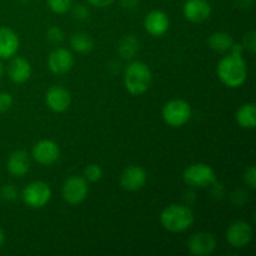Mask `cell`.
<instances>
[{"label": "cell", "mask_w": 256, "mask_h": 256, "mask_svg": "<svg viewBox=\"0 0 256 256\" xmlns=\"http://www.w3.org/2000/svg\"><path fill=\"white\" fill-rule=\"evenodd\" d=\"M216 75L220 82L228 88H240L248 79V64L240 54L229 52L216 66Z\"/></svg>", "instance_id": "6da1fadb"}, {"label": "cell", "mask_w": 256, "mask_h": 256, "mask_svg": "<svg viewBox=\"0 0 256 256\" xmlns=\"http://www.w3.org/2000/svg\"><path fill=\"white\" fill-rule=\"evenodd\" d=\"M152 82V72L149 65L134 60L124 70V85L132 95H142L149 90Z\"/></svg>", "instance_id": "7a4b0ae2"}, {"label": "cell", "mask_w": 256, "mask_h": 256, "mask_svg": "<svg viewBox=\"0 0 256 256\" xmlns=\"http://www.w3.org/2000/svg\"><path fill=\"white\" fill-rule=\"evenodd\" d=\"M195 215L189 206L182 204H172L160 214V224L170 232H182L192 228Z\"/></svg>", "instance_id": "3957f363"}, {"label": "cell", "mask_w": 256, "mask_h": 256, "mask_svg": "<svg viewBox=\"0 0 256 256\" xmlns=\"http://www.w3.org/2000/svg\"><path fill=\"white\" fill-rule=\"evenodd\" d=\"M192 110L184 99H172L162 106V116L165 124L172 128L184 126L192 119Z\"/></svg>", "instance_id": "277c9868"}, {"label": "cell", "mask_w": 256, "mask_h": 256, "mask_svg": "<svg viewBox=\"0 0 256 256\" xmlns=\"http://www.w3.org/2000/svg\"><path fill=\"white\" fill-rule=\"evenodd\" d=\"M182 180L188 186L194 189H204L212 186L216 182V174L210 165L204 162H195L184 170Z\"/></svg>", "instance_id": "5b68a950"}, {"label": "cell", "mask_w": 256, "mask_h": 256, "mask_svg": "<svg viewBox=\"0 0 256 256\" xmlns=\"http://www.w3.org/2000/svg\"><path fill=\"white\" fill-rule=\"evenodd\" d=\"M52 189L44 182H32L22 189V199L30 209H42L52 199Z\"/></svg>", "instance_id": "8992f818"}, {"label": "cell", "mask_w": 256, "mask_h": 256, "mask_svg": "<svg viewBox=\"0 0 256 256\" xmlns=\"http://www.w3.org/2000/svg\"><path fill=\"white\" fill-rule=\"evenodd\" d=\"M62 198L70 205H79L86 199L89 194V186L84 176L72 175L64 182L62 185Z\"/></svg>", "instance_id": "52a82bcc"}, {"label": "cell", "mask_w": 256, "mask_h": 256, "mask_svg": "<svg viewBox=\"0 0 256 256\" xmlns=\"http://www.w3.org/2000/svg\"><path fill=\"white\" fill-rule=\"evenodd\" d=\"M32 156L38 164L49 166L60 159V148L50 139L40 140L32 146Z\"/></svg>", "instance_id": "ba28073f"}, {"label": "cell", "mask_w": 256, "mask_h": 256, "mask_svg": "<svg viewBox=\"0 0 256 256\" xmlns=\"http://www.w3.org/2000/svg\"><path fill=\"white\" fill-rule=\"evenodd\" d=\"M252 239V229L249 222L236 220L232 222L226 230V240L232 248L242 249L249 245Z\"/></svg>", "instance_id": "9c48e42d"}, {"label": "cell", "mask_w": 256, "mask_h": 256, "mask_svg": "<svg viewBox=\"0 0 256 256\" xmlns=\"http://www.w3.org/2000/svg\"><path fill=\"white\" fill-rule=\"evenodd\" d=\"M48 66L52 74H66L74 66V55L65 48H55L48 56Z\"/></svg>", "instance_id": "30bf717a"}, {"label": "cell", "mask_w": 256, "mask_h": 256, "mask_svg": "<svg viewBox=\"0 0 256 256\" xmlns=\"http://www.w3.org/2000/svg\"><path fill=\"white\" fill-rule=\"evenodd\" d=\"M45 104L52 112H64L72 104V95L68 89L60 85H52L45 92Z\"/></svg>", "instance_id": "8fae6325"}, {"label": "cell", "mask_w": 256, "mask_h": 256, "mask_svg": "<svg viewBox=\"0 0 256 256\" xmlns=\"http://www.w3.org/2000/svg\"><path fill=\"white\" fill-rule=\"evenodd\" d=\"M218 242L212 232H200L192 235L188 242V249L194 256H208L215 252Z\"/></svg>", "instance_id": "7c38bea8"}, {"label": "cell", "mask_w": 256, "mask_h": 256, "mask_svg": "<svg viewBox=\"0 0 256 256\" xmlns=\"http://www.w3.org/2000/svg\"><path fill=\"white\" fill-rule=\"evenodd\" d=\"M148 175L142 166L130 165L120 175V186L126 192H139L146 184Z\"/></svg>", "instance_id": "4fadbf2b"}, {"label": "cell", "mask_w": 256, "mask_h": 256, "mask_svg": "<svg viewBox=\"0 0 256 256\" xmlns=\"http://www.w3.org/2000/svg\"><path fill=\"white\" fill-rule=\"evenodd\" d=\"M212 8L208 0H186L182 5V15L190 22H205L210 18Z\"/></svg>", "instance_id": "5bb4252c"}, {"label": "cell", "mask_w": 256, "mask_h": 256, "mask_svg": "<svg viewBox=\"0 0 256 256\" xmlns=\"http://www.w3.org/2000/svg\"><path fill=\"white\" fill-rule=\"evenodd\" d=\"M32 72V65L25 58L12 56L5 72L14 84H24L30 79Z\"/></svg>", "instance_id": "9a60e30c"}, {"label": "cell", "mask_w": 256, "mask_h": 256, "mask_svg": "<svg viewBox=\"0 0 256 256\" xmlns=\"http://www.w3.org/2000/svg\"><path fill=\"white\" fill-rule=\"evenodd\" d=\"M144 28L152 36H162L170 28V19L162 10H152L144 19Z\"/></svg>", "instance_id": "2e32d148"}, {"label": "cell", "mask_w": 256, "mask_h": 256, "mask_svg": "<svg viewBox=\"0 0 256 256\" xmlns=\"http://www.w3.org/2000/svg\"><path fill=\"white\" fill-rule=\"evenodd\" d=\"M19 45V36L14 30L8 26H0V60H8L15 56Z\"/></svg>", "instance_id": "e0dca14e"}, {"label": "cell", "mask_w": 256, "mask_h": 256, "mask_svg": "<svg viewBox=\"0 0 256 256\" xmlns=\"http://www.w3.org/2000/svg\"><path fill=\"white\" fill-rule=\"evenodd\" d=\"M30 156L25 150H15L9 155L6 162L8 172L12 176L22 178L30 170Z\"/></svg>", "instance_id": "ac0fdd59"}, {"label": "cell", "mask_w": 256, "mask_h": 256, "mask_svg": "<svg viewBox=\"0 0 256 256\" xmlns=\"http://www.w3.org/2000/svg\"><path fill=\"white\" fill-rule=\"evenodd\" d=\"M236 122L240 128L246 130H252L256 126V106L254 102H246L242 104L238 109L235 115Z\"/></svg>", "instance_id": "d6986e66"}, {"label": "cell", "mask_w": 256, "mask_h": 256, "mask_svg": "<svg viewBox=\"0 0 256 256\" xmlns=\"http://www.w3.org/2000/svg\"><path fill=\"white\" fill-rule=\"evenodd\" d=\"M209 46L216 52H228L232 49L234 44V39L230 34L225 32H212L209 36Z\"/></svg>", "instance_id": "ffe728a7"}, {"label": "cell", "mask_w": 256, "mask_h": 256, "mask_svg": "<svg viewBox=\"0 0 256 256\" xmlns=\"http://www.w3.org/2000/svg\"><path fill=\"white\" fill-rule=\"evenodd\" d=\"M70 45L80 54H88L94 49V39L88 32H76L70 36Z\"/></svg>", "instance_id": "44dd1931"}, {"label": "cell", "mask_w": 256, "mask_h": 256, "mask_svg": "<svg viewBox=\"0 0 256 256\" xmlns=\"http://www.w3.org/2000/svg\"><path fill=\"white\" fill-rule=\"evenodd\" d=\"M118 52H119V55L122 59L132 60L139 52V40L132 34L125 35L119 40Z\"/></svg>", "instance_id": "7402d4cb"}, {"label": "cell", "mask_w": 256, "mask_h": 256, "mask_svg": "<svg viewBox=\"0 0 256 256\" xmlns=\"http://www.w3.org/2000/svg\"><path fill=\"white\" fill-rule=\"evenodd\" d=\"M48 6L55 14H65L72 6V0H46Z\"/></svg>", "instance_id": "603a6c76"}, {"label": "cell", "mask_w": 256, "mask_h": 256, "mask_svg": "<svg viewBox=\"0 0 256 256\" xmlns=\"http://www.w3.org/2000/svg\"><path fill=\"white\" fill-rule=\"evenodd\" d=\"M85 180L89 182H98L102 178V169L98 164H89L84 169Z\"/></svg>", "instance_id": "cb8c5ba5"}, {"label": "cell", "mask_w": 256, "mask_h": 256, "mask_svg": "<svg viewBox=\"0 0 256 256\" xmlns=\"http://www.w3.org/2000/svg\"><path fill=\"white\" fill-rule=\"evenodd\" d=\"M0 198L5 202H14L18 198V190L12 184L2 185L0 189Z\"/></svg>", "instance_id": "d4e9b609"}, {"label": "cell", "mask_w": 256, "mask_h": 256, "mask_svg": "<svg viewBox=\"0 0 256 256\" xmlns=\"http://www.w3.org/2000/svg\"><path fill=\"white\" fill-rule=\"evenodd\" d=\"M46 39L52 44H60L64 40V32L59 26H50L46 30Z\"/></svg>", "instance_id": "484cf974"}, {"label": "cell", "mask_w": 256, "mask_h": 256, "mask_svg": "<svg viewBox=\"0 0 256 256\" xmlns=\"http://www.w3.org/2000/svg\"><path fill=\"white\" fill-rule=\"evenodd\" d=\"M14 104V98L10 92H0V112H6L12 109Z\"/></svg>", "instance_id": "4316f807"}, {"label": "cell", "mask_w": 256, "mask_h": 256, "mask_svg": "<svg viewBox=\"0 0 256 256\" xmlns=\"http://www.w3.org/2000/svg\"><path fill=\"white\" fill-rule=\"evenodd\" d=\"M72 16H74V19L80 20V22H84V20H86L90 15L89 9H88V8L82 4H78V5H75V6H72Z\"/></svg>", "instance_id": "83f0119b"}, {"label": "cell", "mask_w": 256, "mask_h": 256, "mask_svg": "<svg viewBox=\"0 0 256 256\" xmlns=\"http://www.w3.org/2000/svg\"><path fill=\"white\" fill-rule=\"evenodd\" d=\"M242 46H244V49L249 50L252 54H254L256 50V32L254 30L245 34L244 40H242Z\"/></svg>", "instance_id": "f1b7e54d"}, {"label": "cell", "mask_w": 256, "mask_h": 256, "mask_svg": "<svg viewBox=\"0 0 256 256\" xmlns=\"http://www.w3.org/2000/svg\"><path fill=\"white\" fill-rule=\"evenodd\" d=\"M244 182L250 188V189L254 190L256 186V170L254 165L248 168L244 172Z\"/></svg>", "instance_id": "f546056e"}, {"label": "cell", "mask_w": 256, "mask_h": 256, "mask_svg": "<svg viewBox=\"0 0 256 256\" xmlns=\"http://www.w3.org/2000/svg\"><path fill=\"white\" fill-rule=\"evenodd\" d=\"M90 5L92 6H96V8H106L110 6L115 0H86Z\"/></svg>", "instance_id": "4dcf8cb0"}, {"label": "cell", "mask_w": 256, "mask_h": 256, "mask_svg": "<svg viewBox=\"0 0 256 256\" xmlns=\"http://www.w3.org/2000/svg\"><path fill=\"white\" fill-rule=\"evenodd\" d=\"M252 4H254V0H235V5L242 10L249 9L252 6Z\"/></svg>", "instance_id": "1f68e13d"}, {"label": "cell", "mask_w": 256, "mask_h": 256, "mask_svg": "<svg viewBox=\"0 0 256 256\" xmlns=\"http://www.w3.org/2000/svg\"><path fill=\"white\" fill-rule=\"evenodd\" d=\"M120 2H122V6L125 8V9H135V8H138V5H139V0H120Z\"/></svg>", "instance_id": "d6a6232c"}, {"label": "cell", "mask_w": 256, "mask_h": 256, "mask_svg": "<svg viewBox=\"0 0 256 256\" xmlns=\"http://www.w3.org/2000/svg\"><path fill=\"white\" fill-rule=\"evenodd\" d=\"M4 242H5V232H4V230L2 229V226H0V249L2 248Z\"/></svg>", "instance_id": "836d02e7"}, {"label": "cell", "mask_w": 256, "mask_h": 256, "mask_svg": "<svg viewBox=\"0 0 256 256\" xmlns=\"http://www.w3.org/2000/svg\"><path fill=\"white\" fill-rule=\"evenodd\" d=\"M5 72H6V69H5L4 64H2V62H0V80H2V78H4V75H5Z\"/></svg>", "instance_id": "e575fe53"}]
</instances>
